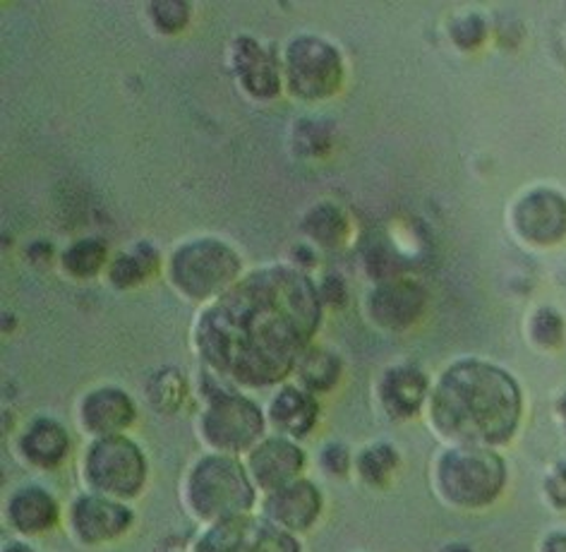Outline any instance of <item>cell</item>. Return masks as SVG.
<instances>
[{
  "instance_id": "obj_1",
  "label": "cell",
  "mask_w": 566,
  "mask_h": 552,
  "mask_svg": "<svg viewBox=\"0 0 566 552\" xmlns=\"http://www.w3.org/2000/svg\"><path fill=\"white\" fill-rule=\"evenodd\" d=\"M322 295L301 267L274 264L243 277L205 305L195 346L211 375L264 389L295 373L322 322Z\"/></svg>"
},
{
  "instance_id": "obj_2",
  "label": "cell",
  "mask_w": 566,
  "mask_h": 552,
  "mask_svg": "<svg viewBox=\"0 0 566 552\" xmlns=\"http://www.w3.org/2000/svg\"><path fill=\"white\" fill-rule=\"evenodd\" d=\"M428 414L444 440L463 447H502L518 430L523 396L516 379L485 361H459L430 392Z\"/></svg>"
},
{
  "instance_id": "obj_3",
  "label": "cell",
  "mask_w": 566,
  "mask_h": 552,
  "mask_svg": "<svg viewBox=\"0 0 566 552\" xmlns=\"http://www.w3.org/2000/svg\"><path fill=\"white\" fill-rule=\"evenodd\" d=\"M258 502V486L248 466L231 455H209L197 461L186 480V504L195 519L209 527L250 514Z\"/></svg>"
},
{
  "instance_id": "obj_4",
  "label": "cell",
  "mask_w": 566,
  "mask_h": 552,
  "mask_svg": "<svg viewBox=\"0 0 566 552\" xmlns=\"http://www.w3.org/2000/svg\"><path fill=\"white\" fill-rule=\"evenodd\" d=\"M205 396L207 404L197 430H200L205 445L217 455L238 457L264 440L266 418L262 408L245 394L209 373L205 379Z\"/></svg>"
},
{
  "instance_id": "obj_5",
  "label": "cell",
  "mask_w": 566,
  "mask_h": 552,
  "mask_svg": "<svg viewBox=\"0 0 566 552\" xmlns=\"http://www.w3.org/2000/svg\"><path fill=\"white\" fill-rule=\"evenodd\" d=\"M506 486V466L494 449L454 445L434 464V488L440 498L461 509L488 507Z\"/></svg>"
},
{
  "instance_id": "obj_6",
  "label": "cell",
  "mask_w": 566,
  "mask_h": 552,
  "mask_svg": "<svg viewBox=\"0 0 566 552\" xmlns=\"http://www.w3.org/2000/svg\"><path fill=\"white\" fill-rule=\"evenodd\" d=\"M243 260L219 238H195L182 243L168 262L174 287L197 303L217 301L240 281Z\"/></svg>"
},
{
  "instance_id": "obj_7",
  "label": "cell",
  "mask_w": 566,
  "mask_h": 552,
  "mask_svg": "<svg viewBox=\"0 0 566 552\" xmlns=\"http://www.w3.org/2000/svg\"><path fill=\"white\" fill-rule=\"evenodd\" d=\"M84 483L94 494L111 500H133L147 483V459L127 435L94 437L82 459Z\"/></svg>"
},
{
  "instance_id": "obj_8",
  "label": "cell",
  "mask_w": 566,
  "mask_h": 552,
  "mask_svg": "<svg viewBox=\"0 0 566 552\" xmlns=\"http://www.w3.org/2000/svg\"><path fill=\"white\" fill-rule=\"evenodd\" d=\"M283 80L293 96L322 102L342 90L344 59L329 41L303 34L293 39L283 53Z\"/></svg>"
},
{
  "instance_id": "obj_9",
  "label": "cell",
  "mask_w": 566,
  "mask_h": 552,
  "mask_svg": "<svg viewBox=\"0 0 566 552\" xmlns=\"http://www.w3.org/2000/svg\"><path fill=\"white\" fill-rule=\"evenodd\" d=\"M192 552H301V545L269 519L243 514L209 527Z\"/></svg>"
},
{
  "instance_id": "obj_10",
  "label": "cell",
  "mask_w": 566,
  "mask_h": 552,
  "mask_svg": "<svg viewBox=\"0 0 566 552\" xmlns=\"http://www.w3.org/2000/svg\"><path fill=\"white\" fill-rule=\"evenodd\" d=\"M512 223L523 243L533 248L559 246L566 238V197L552 188H535L516 202Z\"/></svg>"
},
{
  "instance_id": "obj_11",
  "label": "cell",
  "mask_w": 566,
  "mask_h": 552,
  "mask_svg": "<svg viewBox=\"0 0 566 552\" xmlns=\"http://www.w3.org/2000/svg\"><path fill=\"white\" fill-rule=\"evenodd\" d=\"M428 308V291L416 279L396 277L379 284L367 295V315L387 332H403L422 317Z\"/></svg>"
},
{
  "instance_id": "obj_12",
  "label": "cell",
  "mask_w": 566,
  "mask_h": 552,
  "mask_svg": "<svg viewBox=\"0 0 566 552\" xmlns=\"http://www.w3.org/2000/svg\"><path fill=\"white\" fill-rule=\"evenodd\" d=\"M70 529L84 545H98L120 538L133 527V509L125 502L102 498V494H80L70 504Z\"/></svg>"
},
{
  "instance_id": "obj_13",
  "label": "cell",
  "mask_w": 566,
  "mask_h": 552,
  "mask_svg": "<svg viewBox=\"0 0 566 552\" xmlns=\"http://www.w3.org/2000/svg\"><path fill=\"white\" fill-rule=\"evenodd\" d=\"M248 473L258 490L266 494L298 480L305 469V451L291 437L274 435L248 451Z\"/></svg>"
},
{
  "instance_id": "obj_14",
  "label": "cell",
  "mask_w": 566,
  "mask_h": 552,
  "mask_svg": "<svg viewBox=\"0 0 566 552\" xmlns=\"http://www.w3.org/2000/svg\"><path fill=\"white\" fill-rule=\"evenodd\" d=\"M231 67L235 80L240 82L252 98L269 102L281 94L283 65H279L272 49L252 37H238L231 44Z\"/></svg>"
},
{
  "instance_id": "obj_15",
  "label": "cell",
  "mask_w": 566,
  "mask_h": 552,
  "mask_svg": "<svg viewBox=\"0 0 566 552\" xmlns=\"http://www.w3.org/2000/svg\"><path fill=\"white\" fill-rule=\"evenodd\" d=\"M322 514V492L313 480L298 478L266 494L262 517L286 533L307 531Z\"/></svg>"
},
{
  "instance_id": "obj_16",
  "label": "cell",
  "mask_w": 566,
  "mask_h": 552,
  "mask_svg": "<svg viewBox=\"0 0 566 552\" xmlns=\"http://www.w3.org/2000/svg\"><path fill=\"white\" fill-rule=\"evenodd\" d=\"M377 399L391 420H410L420 414L430 399V379L418 365H394L379 379Z\"/></svg>"
},
{
  "instance_id": "obj_17",
  "label": "cell",
  "mask_w": 566,
  "mask_h": 552,
  "mask_svg": "<svg viewBox=\"0 0 566 552\" xmlns=\"http://www.w3.org/2000/svg\"><path fill=\"white\" fill-rule=\"evenodd\" d=\"M137 418L133 396L118 387H98L80 402L82 428L94 437L123 435Z\"/></svg>"
},
{
  "instance_id": "obj_18",
  "label": "cell",
  "mask_w": 566,
  "mask_h": 552,
  "mask_svg": "<svg viewBox=\"0 0 566 552\" xmlns=\"http://www.w3.org/2000/svg\"><path fill=\"white\" fill-rule=\"evenodd\" d=\"M317 418L319 404L315 394L301 385H283L266 408V420L272 423L279 435L291 437V440H301V437L313 433Z\"/></svg>"
},
{
  "instance_id": "obj_19",
  "label": "cell",
  "mask_w": 566,
  "mask_h": 552,
  "mask_svg": "<svg viewBox=\"0 0 566 552\" xmlns=\"http://www.w3.org/2000/svg\"><path fill=\"white\" fill-rule=\"evenodd\" d=\"M6 514L10 527L22 535H39L51 531L61 517V507L53 494L39 486H27L12 492Z\"/></svg>"
},
{
  "instance_id": "obj_20",
  "label": "cell",
  "mask_w": 566,
  "mask_h": 552,
  "mask_svg": "<svg viewBox=\"0 0 566 552\" xmlns=\"http://www.w3.org/2000/svg\"><path fill=\"white\" fill-rule=\"evenodd\" d=\"M20 451L36 469L49 471L65 461L70 451V435L59 420L36 418L22 433Z\"/></svg>"
},
{
  "instance_id": "obj_21",
  "label": "cell",
  "mask_w": 566,
  "mask_h": 552,
  "mask_svg": "<svg viewBox=\"0 0 566 552\" xmlns=\"http://www.w3.org/2000/svg\"><path fill=\"white\" fill-rule=\"evenodd\" d=\"M301 231L305 238L313 240L315 246L329 250L346 243V238L350 233V221L346 211L338 205L319 202L305 211Z\"/></svg>"
},
{
  "instance_id": "obj_22",
  "label": "cell",
  "mask_w": 566,
  "mask_h": 552,
  "mask_svg": "<svg viewBox=\"0 0 566 552\" xmlns=\"http://www.w3.org/2000/svg\"><path fill=\"white\" fill-rule=\"evenodd\" d=\"M159 252L151 243H135L130 250L120 252L116 260L108 267V281L111 287H116L120 291L135 289L142 281H147L154 272L159 269Z\"/></svg>"
},
{
  "instance_id": "obj_23",
  "label": "cell",
  "mask_w": 566,
  "mask_h": 552,
  "mask_svg": "<svg viewBox=\"0 0 566 552\" xmlns=\"http://www.w3.org/2000/svg\"><path fill=\"white\" fill-rule=\"evenodd\" d=\"M342 358L327 348L310 346L305 356L301 358L298 367H295V377H298V385L307 392H329L336 387V382L342 379Z\"/></svg>"
},
{
  "instance_id": "obj_24",
  "label": "cell",
  "mask_w": 566,
  "mask_h": 552,
  "mask_svg": "<svg viewBox=\"0 0 566 552\" xmlns=\"http://www.w3.org/2000/svg\"><path fill=\"white\" fill-rule=\"evenodd\" d=\"M106 258H108L106 240L82 238V240H75V243L61 254V264L70 277L92 279L102 272V267L106 264Z\"/></svg>"
},
{
  "instance_id": "obj_25",
  "label": "cell",
  "mask_w": 566,
  "mask_h": 552,
  "mask_svg": "<svg viewBox=\"0 0 566 552\" xmlns=\"http://www.w3.org/2000/svg\"><path fill=\"white\" fill-rule=\"evenodd\" d=\"M396 466H399V451H396L391 445L377 442L360 451V457L356 461V471L365 486L381 488L389 483Z\"/></svg>"
},
{
  "instance_id": "obj_26",
  "label": "cell",
  "mask_w": 566,
  "mask_h": 552,
  "mask_svg": "<svg viewBox=\"0 0 566 552\" xmlns=\"http://www.w3.org/2000/svg\"><path fill=\"white\" fill-rule=\"evenodd\" d=\"M334 143L332 125L315 118H305L293 127V149L298 157H322Z\"/></svg>"
},
{
  "instance_id": "obj_27",
  "label": "cell",
  "mask_w": 566,
  "mask_h": 552,
  "mask_svg": "<svg viewBox=\"0 0 566 552\" xmlns=\"http://www.w3.org/2000/svg\"><path fill=\"white\" fill-rule=\"evenodd\" d=\"M528 336L537 348H559L564 344V317L555 308H537L528 320Z\"/></svg>"
},
{
  "instance_id": "obj_28",
  "label": "cell",
  "mask_w": 566,
  "mask_h": 552,
  "mask_svg": "<svg viewBox=\"0 0 566 552\" xmlns=\"http://www.w3.org/2000/svg\"><path fill=\"white\" fill-rule=\"evenodd\" d=\"M149 20L154 30L161 34H178L188 27L190 22V3L186 0H154L149 3Z\"/></svg>"
},
{
  "instance_id": "obj_29",
  "label": "cell",
  "mask_w": 566,
  "mask_h": 552,
  "mask_svg": "<svg viewBox=\"0 0 566 552\" xmlns=\"http://www.w3.org/2000/svg\"><path fill=\"white\" fill-rule=\"evenodd\" d=\"M449 32H451V41H454L461 51H473L485 41L488 24L483 18L471 12V15H463L451 24Z\"/></svg>"
},
{
  "instance_id": "obj_30",
  "label": "cell",
  "mask_w": 566,
  "mask_h": 552,
  "mask_svg": "<svg viewBox=\"0 0 566 552\" xmlns=\"http://www.w3.org/2000/svg\"><path fill=\"white\" fill-rule=\"evenodd\" d=\"M151 389H157V394H151L154 406L164 410H174L186 399V379L178 373H161Z\"/></svg>"
},
{
  "instance_id": "obj_31",
  "label": "cell",
  "mask_w": 566,
  "mask_h": 552,
  "mask_svg": "<svg viewBox=\"0 0 566 552\" xmlns=\"http://www.w3.org/2000/svg\"><path fill=\"white\" fill-rule=\"evenodd\" d=\"M319 464L324 473H329L334 478H346L350 473V451L346 445H338V442H329L324 445L322 455H319Z\"/></svg>"
},
{
  "instance_id": "obj_32",
  "label": "cell",
  "mask_w": 566,
  "mask_h": 552,
  "mask_svg": "<svg viewBox=\"0 0 566 552\" xmlns=\"http://www.w3.org/2000/svg\"><path fill=\"white\" fill-rule=\"evenodd\" d=\"M545 494L557 509H566V461H559L549 469L545 478Z\"/></svg>"
},
{
  "instance_id": "obj_33",
  "label": "cell",
  "mask_w": 566,
  "mask_h": 552,
  "mask_svg": "<svg viewBox=\"0 0 566 552\" xmlns=\"http://www.w3.org/2000/svg\"><path fill=\"white\" fill-rule=\"evenodd\" d=\"M319 295H322V303L324 305H334V308H342L348 299V289H346V281L338 277V274H327L324 281L319 284Z\"/></svg>"
},
{
  "instance_id": "obj_34",
  "label": "cell",
  "mask_w": 566,
  "mask_h": 552,
  "mask_svg": "<svg viewBox=\"0 0 566 552\" xmlns=\"http://www.w3.org/2000/svg\"><path fill=\"white\" fill-rule=\"evenodd\" d=\"M543 552H566V533H549L543 545H541Z\"/></svg>"
},
{
  "instance_id": "obj_35",
  "label": "cell",
  "mask_w": 566,
  "mask_h": 552,
  "mask_svg": "<svg viewBox=\"0 0 566 552\" xmlns=\"http://www.w3.org/2000/svg\"><path fill=\"white\" fill-rule=\"evenodd\" d=\"M557 416H559V423H562V430L566 435V392L559 396V402H557Z\"/></svg>"
},
{
  "instance_id": "obj_36",
  "label": "cell",
  "mask_w": 566,
  "mask_h": 552,
  "mask_svg": "<svg viewBox=\"0 0 566 552\" xmlns=\"http://www.w3.org/2000/svg\"><path fill=\"white\" fill-rule=\"evenodd\" d=\"M3 552H34V550H30L27 545H20V543H12V545H8Z\"/></svg>"
},
{
  "instance_id": "obj_37",
  "label": "cell",
  "mask_w": 566,
  "mask_h": 552,
  "mask_svg": "<svg viewBox=\"0 0 566 552\" xmlns=\"http://www.w3.org/2000/svg\"><path fill=\"white\" fill-rule=\"evenodd\" d=\"M442 552H473V550H471V548H465V545L454 543V545H447Z\"/></svg>"
}]
</instances>
